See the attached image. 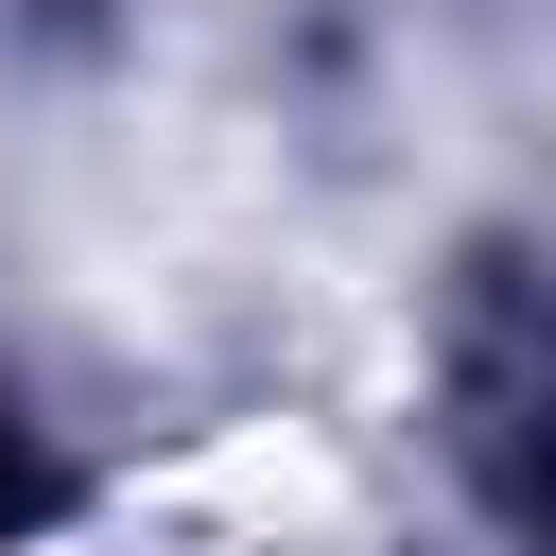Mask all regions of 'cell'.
I'll return each instance as SVG.
<instances>
[{
    "label": "cell",
    "mask_w": 556,
    "mask_h": 556,
    "mask_svg": "<svg viewBox=\"0 0 556 556\" xmlns=\"http://www.w3.org/2000/svg\"><path fill=\"white\" fill-rule=\"evenodd\" d=\"M0 556H17V434H0Z\"/></svg>",
    "instance_id": "obj_1"
}]
</instances>
